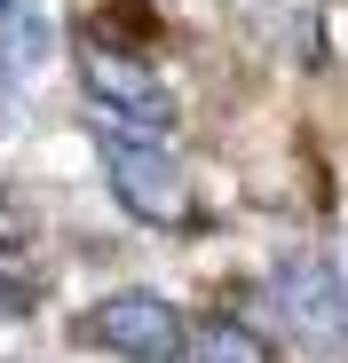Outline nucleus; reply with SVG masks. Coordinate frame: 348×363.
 Listing matches in <instances>:
<instances>
[{"mask_svg":"<svg viewBox=\"0 0 348 363\" xmlns=\"http://www.w3.org/2000/svg\"><path fill=\"white\" fill-rule=\"evenodd\" d=\"M80 87H87V118L111 127V135H151V143H158V135L174 127V95H166V79L151 72L143 48H119V40L87 32V40H80Z\"/></svg>","mask_w":348,"mask_h":363,"instance_id":"obj_1","label":"nucleus"},{"mask_svg":"<svg viewBox=\"0 0 348 363\" xmlns=\"http://www.w3.org/2000/svg\"><path fill=\"white\" fill-rule=\"evenodd\" d=\"M95 143H103L111 198H119L143 229H198V190H190V174L174 166V150H158L151 135H111V127H95Z\"/></svg>","mask_w":348,"mask_h":363,"instance_id":"obj_2","label":"nucleus"},{"mask_svg":"<svg viewBox=\"0 0 348 363\" xmlns=\"http://www.w3.org/2000/svg\"><path fill=\"white\" fill-rule=\"evenodd\" d=\"M183 308L151 284H127V292H103L95 308L80 316V340L111 347L119 363H183Z\"/></svg>","mask_w":348,"mask_h":363,"instance_id":"obj_3","label":"nucleus"},{"mask_svg":"<svg viewBox=\"0 0 348 363\" xmlns=\"http://www.w3.org/2000/svg\"><path fill=\"white\" fill-rule=\"evenodd\" d=\"M277 292V316L293 324L301 347H348V284L325 253H293V261H277L269 277Z\"/></svg>","mask_w":348,"mask_h":363,"instance_id":"obj_4","label":"nucleus"},{"mask_svg":"<svg viewBox=\"0 0 348 363\" xmlns=\"http://www.w3.org/2000/svg\"><path fill=\"white\" fill-rule=\"evenodd\" d=\"M48 48H55V16H48V0H0V87H16L48 64Z\"/></svg>","mask_w":348,"mask_h":363,"instance_id":"obj_5","label":"nucleus"},{"mask_svg":"<svg viewBox=\"0 0 348 363\" xmlns=\"http://www.w3.org/2000/svg\"><path fill=\"white\" fill-rule=\"evenodd\" d=\"M183 363H277V355L246 316H198L183 332Z\"/></svg>","mask_w":348,"mask_h":363,"instance_id":"obj_6","label":"nucleus"}]
</instances>
